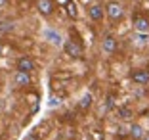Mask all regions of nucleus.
<instances>
[{
  "label": "nucleus",
  "mask_w": 149,
  "mask_h": 140,
  "mask_svg": "<svg viewBox=\"0 0 149 140\" xmlns=\"http://www.w3.org/2000/svg\"><path fill=\"white\" fill-rule=\"evenodd\" d=\"M46 39L50 40V42L52 44H56V46H59V44L63 42V39H61V35H59V33H57V31H46Z\"/></svg>",
  "instance_id": "9b49d317"
},
{
  "label": "nucleus",
  "mask_w": 149,
  "mask_h": 140,
  "mask_svg": "<svg viewBox=\"0 0 149 140\" xmlns=\"http://www.w3.org/2000/svg\"><path fill=\"white\" fill-rule=\"evenodd\" d=\"M13 84H15V87H29V84H31V73L15 71V73H13Z\"/></svg>",
  "instance_id": "39448f33"
},
{
  "label": "nucleus",
  "mask_w": 149,
  "mask_h": 140,
  "mask_svg": "<svg viewBox=\"0 0 149 140\" xmlns=\"http://www.w3.org/2000/svg\"><path fill=\"white\" fill-rule=\"evenodd\" d=\"M79 106H80V110H88V108L92 106V94H90V92H86V94L80 98V104Z\"/></svg>",
  "instance_id": "ddd939ff"
},
{
  "label": "nucleus",
  "mask_w": 149,
  "mask_h": 140,
  "mask_svg": "<svg viewBox=\"0 0 149 140\" xmlns=\"http://www.w3.org/2000/svg\"><path fill=\"white\" fill-rule=\"evenodd\" d=\"M120 115H123L124 119H128V117L132 115V111H130V110H120Z\"/></svg>",
  "instance_id": "2eb2a0df"
},
{
  "label": "nucleus",
  "mask_w": 149,
  "mask_h": 140,
  "mask_svg": "<svg viewBox=\"0 0 149 140\" xmlns=\"http://www.w3.org/2000/svg\"><path fill=\"white\" fill-rule=\"evenodd\" d=\"M141 140H149V134H145V136H143V138H141Z\"/></svg>",
  "instance_id": "a211bd4d"
},
{
  "label": "nucleus",
  "mask_w": 149,
  "mask_h": 140,
  "mask_svg": "<svg viewBox=\"0 0 149 140\" xmlns=\"http://www.w3.org/2000/svg\"><path fill=\"white\" fill-rule=\"evenodd\" d=\"M123 13H124V10H123V6L118 4V2H115V0L107 2V6H105V15H107L109 19L118 21V19L123 18Z\"/></svg>",
  "instance_id": "f257e3e1"
},
{
  "label": "nucleus",
  "mask_w": 149,
  "mask_h": 140,
  "mask_svg": "<svg viewBox=\"0 0 149 140\" xmlns=\"http://www.w3.org/2000/svg\"><path fill=\"white\" fill-rule=\"evenodd\" d=\"M63 50H65V54L69 58H73V60L82 58V46H80L79 42H74V40H65V42H63Z\"/></svg>",
  "instance_id": "f03ea898"
},
{
  "label": "nucleus",
  "mask_w": 149,
  "mask_h": 140,
  "mask_svg": "<svg viewBox=\"0 0 149 140\" xmlns=\"http://www.w3.org/2000/svg\"><path fill=\"white\" fill-rule=\"evenodd\" d=\"M17 71H25V73L35 71V60L29 56H21L17 60Z\"/></svg>",
  "instance_id": "7ed1b4c3"
},
{
  "label": "nucleus",
  "mask_w": 149,
  "mask_h": 140,
  "mask_svg": "<svg viewBox=\"0 0 149 140\" xmlns=\"http://www.w3.org/2000/svg\"><path fill=\"white\" fill-rule=\"evenodd\" d=\"M130 136H132L134 140H141V138L145 136V131L141 129V125H138V123H134V125L130 127Z\"/></svg>",
  "instance_id": "9d476101"
},
{
  "label": "nucleus",
  "mask_w": 149,
  "mask_h": 140,
  "mask_svg": "<svg viewBox=\"0 0 149 140\" xmlns=\"http://www.w3.org/2000/svg\"><path fill=\"white\" fill-rule=\"evenodd\" d=\"M88 15H90L92 21H101L103 15H105V8L100 6V4H92V6H90V10H88Z\"/></svg>",
  "instance_id": "423d86ee"
},
{
  "label": "nucleus",
  "mask_w": 149,
  "mask_h": 140,
  "mask_svg": "<svg viewBox=\"0 0 149 140\" xmlns=\"http://www.w3.org/2000/svg\"><path fill=\"white\" fill-rule=\"evenodd\" d=\"M117 46H118L117 40H115V37H111V35L101 40V48H103L105 54H115V52H117Z\"/></svg>",
  "instance_id": "0eeeda50"
},
{
  "label": "nucleus",
  "mask_w": 149,
  "mask_h": 140,
  "mask_svg": "<svg viewBox=\"0 0 149 140\" xmlns=\"http://www.w3.org/2000/svg\"><path fill=\"white\" fill-rule=\"evenodd\" d=\"M4 4H8V0H0V6H4Z\"/></svg>",
  "instance_id": "f3484780"
},
{
  "label": "nucleus",
  "mask_w": 149,
  "mask_h": 140,
  "mask_svg": "<svg viewBox=\"0 0 149 140\" xmlns=\"http://www.w3.org/2000/svg\"><path fill=\"white\" fill-rule=\"evenodd\" d=\"M65 10H67V15L71 19H77L79 18V12H77V4H74L73 0H67L65 2Z\"/></svg>",
  "instance_id": "f8f14e48"
},
{
  "label": "nucleus",
  "mask_w": 149,
  "mask_h": 140,
  "mask_svg": "<svg viewBox=\"0 0 149 140\" xmlns=\"http://www.w3.org/2000/svg\"><path fill=\"white\" fill-rule=\"evenodd\" d=\"M50 106H59V98H52V100H50Z\"/></svg>",
  "instance_id": "dca6fc26"
},
{
  "label": "nucleus",
  "mask_w": 149,
  "mask_h": 140,
  "mask_svg": "<svg viewBox=\"0 0 149 140\" xmlns=\"http://www.w3.org/2000/svg\"><path fill=\"white\" fill-rule=\"evenodd\" d=\"M134 29H136L138 33H147L149 31V21L145 18H136L134 19Z\"/></svg>",
  "instance_id": "1a4fd4ad"
},
{
  "label": "nucleus",
  "mask_w": 149,
  "mask_h": 140,
  "mask_svg": "<svg viewBox=\"0 0 149 140\" xmlns=\"http://www.w3.org/2000/svg\"><path fill=\"white\" fill-rule=\"evenodd\" d=\"M36 8H38V12L42 15H50L52 10H54V4H52V0H38L36 2Z\"/></svg>",
  "instance_id": "6e6552de"
},
{
  "label": "nucleus",
  "mask_w": 149,
  "mask_h": 140,
  "mask_svg": "<svg viewBox=\"0 0 149 140\" xmlns=\"http://www.w3.org/2000/svg\"><path fill=\"white\" fill-rule=\"evenodd\" d=\"M130 77L136 84H147L149 83V69H134Z\"/></svg>",
  "instance_id": "20e7f679"
},
{
  "label": "nucleus",
  "mask_w": 149,
  "mask_h": 140,
  "mask_svg": "<svg viewBox=\"0 0 149 140\" xmlns=\"http://www.w3.org/2000/svg\"><path fill=\"white\" fill-rule=\"evenodd\" d=\"M12 29H13V23L12 21H2V23H0V31H2V33L12 31Z\"/></svg>",
  "instance_id": "4468645a"
}]
</instances>
